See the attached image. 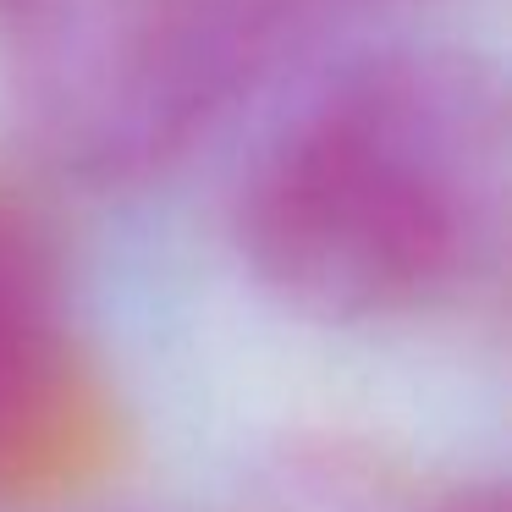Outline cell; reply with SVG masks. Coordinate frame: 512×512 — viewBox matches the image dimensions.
<instances>
[{
    "label": "cell",
    "instance_id": "obj_1",
    "mask_svg": "<svg viewBox=\"0 0 512 512\" xmlns=\"http://www.w3.org/2000/svg\"><path fill=\"white\" fill-rule=\"evenodd\" d=\"M507 215L501 89L474 56L402 45L342 67L254 155L237 248L314 320H397L463 292Z\"/></svg>",
    "mask_w": 512,
    "mask_h": 512
},
{
    "label": "cell",
    "instance_id": "obj_2",
    "mask_svg": "<svg viewBox=\"0 0 512 512\" xmlns=\"http://www.w3.org/2000/svg\"><path fill=\"white\" fill-rule=\"evenodd\" d=\"M303 0H127L50 89L45 127L89 177H144L259 78Z\"/></svg>",
    "mask_w": 512,
    "mask_h": 512
},
{
    "label": "cell",
    "instance_id": "obj_3",
    "mask_svg": "<svg viewBox=\"0 0 512 512\" xmlns=\"http://www.w3.org/2000/svg\"><path fill=\"white\" fill-rule=\"evenodd\" d=\"M100 452V397L50 248L0 204V501L67 485Z\"/></svg>",
    "mask_w": 512,
    "mask_h": 512
},
{
    "label": "cell",
    "instance_id": "obj_4",
    "mask_svg": "<svg viewBox=\"0 0 512 512\" xmlns=\"http://www.w3.org/2000/svg\"><path fill=\"white\" fill-rule=\"evenodd\" d=\"M430 512H507V501H501L496 485H474V490H452V496Z\"/></svg>",
    "mask_w": 512,
    "mask_h": 512
},
{
    "label": "cell",
    "instance_id": "obj_5",
    "mask_svg": "<svg viewBox=\"0 0 512 512\" xmlns=\"http://www.w3.org/2000/svg\"><path fill=\"white\" fill-rule=\"evenodd\" d=\"M0 6H34V0H0Z\"/></svg>",
    "mask_w": 512,
    "mask_h": 512
}]
</instances>
